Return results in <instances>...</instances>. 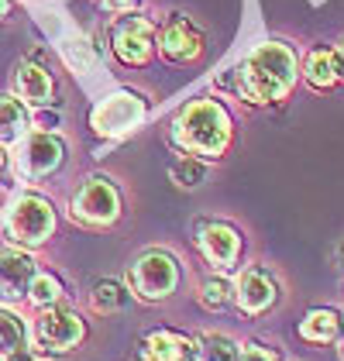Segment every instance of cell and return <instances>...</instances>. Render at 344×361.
<instances>
[{
  "label": "cell",
  "mask_w": 344,
  "mask_h": 361,
  "mask_svg": "<svg viewBox=\"0 0 344 361\" xmlns=\"http://www.w3.org/2000/svg\"><path fill=\"white\" fill-rule=\"evenodd\" d=\"M300 76V59L286 42H262L252 56L234 69V93L245 104H279L286 100Z\"/></svg>",
  "instance_id": "6da1fadb"
},
{
  "label": "cell",
  "mask_w": 344,
  "mask_h": 361,
  "mask_svg": "<svg viewBox=\"0 0 344 361\" xmlns=\"http://www.w3.org/2000/svg\"><path fill=\"white\" fill-rule=\"evenodd\" d=\"M231 114L217 100H190L172 124V141L193 159H221L231 148Z\"/></svg>",
  "instance_id": "7a4b0ae2"
},
{
  "label": "cell",
  "mask_w": 344,
  "mask_h": 361,
  "mask_svg": "<svg viewBox=\"0 0 344 361\" xmlns=\"http://www.w3.org/2000/svg\"><path fill=\"white\" fill-rule=\"evenodd\" d=\"M86 341V320L66 303L38 310L35 331H31V355L38 361H59L73 355Z\"/></svg>",
  "instance_id": "3957f363"
},
{
  "label": "cell",
  "mask_w": 344,
  "mask_h": 361,
  "mask_svg": "<svg viewBox=\"0 0 344 361\" xmlns=\"http://www.w3.org/2000/svg\"><path fill=\"white\" fill-rule=\"evenodd\" d=\"M128 293H135L142 303H162L169 300L179 286V262L169 251L152 248L142 251L131 265H128Z\"/></svg>",
  "instance_id": "277c9868"
},
{
  "label": "cell",
  "mask_w": 344,
  "mask_h": 361,
  "mask_svg": "<svg viewBox=\"0 0 344 361\" xmlns=\"http://www.w3.org/2000/svg\"><path fill=\"white\" fill-rule=\"evenodd\" d=\"M56 231V210L45 196L25 193L7 210V238L18 248H42Z\"/></svg>",
  "instance_id": "5b68a950"
},
{
  "label": "cell",
  "mask_w": 344,
  "mask_h": 361,
  "mask_svg": "<svg viewBox=\"0 0 344 361\" xmlns=\"http://www.w3.org/2000/svg\"><path fill=\"white\" fill-rule=\"evenodd\" d=\"M279 296H283L279 293V279L272 276V269H265V265H248L234 282V306L245 317H252V320L272 313Z\"/></svg>",
  "instance_id": "8992f818"
},
{
  "label": "cell",
  "mask_w": 344,
  "mask_h": 361,
  "mask_svg": "<svg viewBox=\"0 0 344 361\" xmlns=\"http://www.w3.org/2000/svg\"><path fill=\"white\" fill-rule=\"evenodd\" d=\"M111 49L124 66H145L155 49V25L142 14H117L111 25Z\"/></svg>",
  "instance_id": "52a82bcc"
},
{
  "label": "cell",
  "mask_w": 344,
  "mask_h": 361,
  "mask_svg": "<svg viewBox=\"0 0 344 361\" xmlns=\"http://www.w3.org/2000/svg\"><path fill=\"white\" fill-rule=\"evenodd\" d=\"M142 121H145V104L135 97V93H128V90L111 93L107 100H100V104L93 107V114H90L93 131L104 135V138L128 135V131H135Z\"/></svg>",
  "instance_id": "ba28073f"
},
{
  "label": "cell",
  "mask_w": 344,
  "mask_h": 361,
  "mask_svg": "<svg viewBox=\"0 0 344 361\" xmlns=\"http://www.w3.org/2000/svg\"><path fill=\"white\" fill-rule=\"evenodd\" d=\"M197 248L203 251V258L224 276L238 265L241 258V234L238 227L228 221H200L197 224Z\"/></svg>",
  "instance_id": "9c48e42d"
},
{
  "label": "cell",
  "mask_w": 344,
  "mask_h": 361,
  "mask_svg": "<svg viewBox=\"0 0 344 361\" xmlns=\"http://www.w3.org/2000/svg\"><path fill=\"white\" fill-rule=\"evenodd\" d=\"M62 159H66L62 138L45 135V131H35V135L21 145V152H18V172H21V179L35 183V179L52 176V172L62 166Z\"/></svg>",
  "instance_id": "30bf717a"
},
{
  "label": "cell",
  "mask_w": 344,
  "mask_h": 361,
  "mask_svg": "<svg viewBox=\"0 0 344 361\" xmlns=\"http://www.w3.org/2000/svg\"><path fill=\"white\" fill-rule=\"evenodd\" d=\"M121 214V196L107 179H86L73 196V217L83 224H111Z\"/></svg>",
  "instance_id": "8fae6325"
},
{
  "label": "cell",
  "mask_w": 344,
  "mask_h": 361,
  "mask_svg": "<svg viewBox=\"0 0 344 361\" xmlns=\"http://www.w3.org/2000/svg\"><path fill=\"white\" fill-rule=\"evenodd\" d=\"M35 276H38V265L28 251H0V306H18L21 300H28V286Z\"/></svg>",
  "instance_id": "7c38bea8"
},
{
  "label": "cell",
  "mask_w": 344,
  "mask_h": 361,
  "mask_svg": "<svg viewBox=\"0 0 344 361\" xmlns=\"http://www.w3.org/2000/svg\"><path fill=\"white\" fill-rule=\"evenodd\" d=\"M14 90H18V100L25 107H45V104H52L56 80H52L45 62H38V56H31L25 62H18V69H14Z\"/></svg>",
  "instance_id": "4fadbf2b"
},
{
  "label": "cell",
  "mask_w": 344,
  "mask_h": 361,
  "mask_svg": "<svg viewBox=\"0 0 344 361\" xmlns=\"http://www.w3.org/2000/svg\"><path fill=\"white\" fill-rule=\"evenodd\" d=\"M159 45H162V56L169 59V62H193L203 52V31L190 18L172 14L169 21H166V28H162Z\"/></svg>",
  "instance_id": "5bb4252c"
},
{
  "label": "cell",
  "mask_w": 344,
  "mask_h": 361,
  "mask_svg": "<svg viewBox=\"0 0 344 361\" xmlns=\"http://www.w3.org/2000/svg\"><path fill=\"white\" fill-rule=\"evenodd\" d=\"M145 361H197V337H186L169 327H155L138 341Z\"/></svg>",
  "instance_id": "9a60e30c"
},
{
  "label": "cell",
  "mask_w": 344,
  "mask_h": 361,
  "mask_svg": "<svg viewBox=\"0 0 344 361\" xmlns=\"http://www.w3.org/2000/svg\"><path fill=\"white\" fill-rule=\"evenodd\" d=\"M296 334L307 344H338L344 334V313L334 306H314L296 324Z\"/></svg>",
  "instance_id": "2e32d148"
},
{
  "label": "cell",
  "mask_w": 344,
  "mask_h": 361,
  "mask_svg": "<svg viewBox=\"0 0 344 361\" xmlns=\"http://www.w3.org/2000/svg\"><path fill=\"white\" fill-rule=\"evenodd\" d=\"M28 131V107L18 97H0V145H14Z\"/></svg>",
  "instance_id": "e0dca14e"
},
{
  "label": "cell",
  "mask_w": 344,
  "mask_h": 361,
  "mask_svg": "<svg viewBox=\"0 0 344 361\" xmlns=\"http://www.w3.org/2000/svg\"><path fill=\"white\" fill-rule=\"evenodd\" d=\"M28 348V327L14 313V306H0V358L4 355H25Z\"/></svg>",
  "instance_id": "ac0fdd59"
},
{
  "label": "cell",
  "mask_w": 344,
  "mask_h": 361,
  "mask_svg": "<svg viewBox=\"0 0 344 361\" xmlns=\"http://www.w3.org/2000/svg\"><path fill=\"white\" fill-rule=\"evenodd\" d=\"M303 80L314 90H331L338 83V69H334V56L331 49H314L307 62H303Z\"/></svg>",
  "instance_id": "d6986e66"
},
{
  "label": "cell",
  "mask_w": 344,
  "mask_h": 361,
  "mask_svg": "<svg viewBox=\"0 0 344 361\" xmlns=\"http://www.w3.org/2000/svg\"><path fill=\"white\" fill-rule=\"evenodd\" d=\"M197 361H238V341L221 331H207L197 337Z\"/></svg>",
  "instance_id": "ffe728a7"
},
{
  "label": "cell",
  "mask_w": 344,
  "mask_h": 361,
  "mask_svg": "<svg viewBox=\"0 0 344 361\" xmlns=\"http://www.w3.org/2000/svg\"><path fill=\"white\" fill-rule=\"evenodd\" d=\"M62 296H66V289H62V282H59L52 272H38V276L31 279L28 286V300L38 310H45V306H56L62 303Z\"/></svg>",
  "instance_id": "44dd1931"
},
{
  "label": "cell",
  "mask_w": 344,
  "mask_h": 361,
  "mask_svg": "<svg viewBox=\"0 0 344 361\" xmlns=\"http://www.w3.org/2000/svg\"><path fill=\"white\" fill-rule=\"evenodd\" d=\"M124 300H128V289L121 282H114V279H100L93 286V296H90V303H93L97 313H117L124 306Z\"/></svg>",
  "instance_id": "7402d4cb"
},
{
  "label": "cell",
  "mask_w": 344,
  "mask_h": 361,
  "mask_svg": "<svg viewBox=\"0 0 344 361\" xmlns=\"http://www.w3.org/2000/svg\"><path fill=\"white\" fill-rule=\"evenodd\" d=\"M197 296H200V303L207 310H228L234 303V286L224 276H210L200 282V293Z\"/></svg>",
  "instance_id": "603a6c76"
},
{
  "label": "cell",
  "mask_w": 344,
  "mask_h": 361,
  "mask_svg": "<svg viewBox=\"0 0 344 361\" xmlns=\"http://www.w3.org/2000/svg\"><path fill=\"white\" fill-rule=\"evenodd\" d=\"M169 179L179 190H197L203 179H207V166H203V159L186 155V159H179V162L169 169Z\"/></svg>",
  "instance_id": "cb8c5ba5"
},
{
  "label": "cell",
  "mask_w": 344,
  "mask_h": 361,
  "mask_svg": "<svg viewBox=\"0 0 344 361\" xmlns=\"http://www.w3.org/2000/svg\"><path fill=\"white\" fill-rule=\"evenodd\" d=\"M238 361H283V355H279V348H276V344L252 337V341L238 344Z\"/></svg>",
  "instance_id": "d4e9b609"
},
{
  "label": "cell",
  "mask_w": 344,
  "mask_h": 361,
  "mask_svg": "<svg viewBox=\"0 0 344 361\" xmlns=\"http://www.w3.org/2000/svg\"><path fill=\"white\" fill-rule=\"evenodd\" d=\"M111 14H131V7L138 4V0H100Z\"/></svg>",
  "instance_id": "484cf974"
},
{
  "label": "cell",
  "mask_w": 344,
  "mask_h": 361,
  "mask_svg": "<svg viewBox=\"0 0 344 361\" xmlns=\"http://www.w3.org/2000/svg\"><path fill=\"white\" fill-rule=\"evenodd\" d=\"M331 56H334V69H338V80H344V38L331 49Z\"/></svg>",
  "instance_id": "4316f807"
},
{
  "label": "cell",
  "mask_w": 344,
  "mask_h": 361,
  "mask_svg": "<svg viewBox=\"0 0 344 361\" xmlns=\"http://www.w3.org/2000/svg\"><path fill=\"white\" fill-rule=\"evenodd\" d=\"M334 265H338V272L344 276V238L338 241V248H334Z\"/></svg>",
  "instance_id": "83f0119b"
},
{
  "label": "cell",
  "mask_w": 344,
  "mask_h": 361,
  "mask_svg": "<svg viewBox=\"0 0 344 361\" xmlns=\"http://www.w3.org/2000/svg\"><path fill=\"white\" fill-rule=\"evenodd\" d=\"M0 361H31V358H28V355H4Z\"/></svg>",
  "instance_id": "f1b7e54d"
},
{
  "label": "cell",
  "mask_w": 344,
  "mask_h": 361,
  "mask_svg": "<svg viewBox=\"0 0 344 361\" xmlns=\"http://www.w3.org/2000/svg\"><path fill=\"white\" fill-rule=\"evenodd\" d=\"M7 11H11V0H0V21L7 18Z\"/></svg>",
  "instance_id": "f546056e"
},
{
  "label": "cell",
  "mask_w": 344,
  "mask_h": 361,
  "mask_svg": "<svg viewBox=\"0 0 344 361\" xmlns=\"http://www.w3.org/2000/svg\"><path fill=\"white\" fill-rule=\"evenodd\" d=\"M4 166H7V155H4V145H0V172H4Z\"/></svg>",
  "instance_id": "4dcf8cb0"
}]
</instances>
